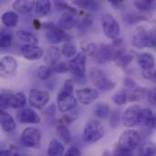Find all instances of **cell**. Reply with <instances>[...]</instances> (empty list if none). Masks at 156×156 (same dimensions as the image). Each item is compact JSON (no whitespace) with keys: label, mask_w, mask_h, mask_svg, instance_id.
<instances>
[{"label":"cell","mask_w":156,"mask_h":156,"mask_svg":"<svg viewBox=\"0 0 156 156\" xmlns=\"http://www.w3.org/2000/svg\"><path fill=\"white\" fill-rule=\"evenodd\" d=\"M27 103V99L24 93L22 92H7L2 91L0 96V107L2 111L6 110L7 108L13 109H23Z\"/></svg>","instance_id":"1"},{"label":"cell","mask_w":156,"mask_h":156,"mask_svg":"<svg viewBox=\"0 0 156 156\" xmlns=\"http://www.w3.org/2000/svg\"><path fill=\"white\" fill-rule=\"evenodd\" d=\"M104 135V128L97 120L88 122L83 130V139L88 144H95L99 142Z\"/></svg>","instance_id":"2"},{"label":"cell","mask_w":156,"mask_h":156,"mask_svg":"<svg viewBox=\"0 0 156 156\" xmlns=\"http://www.w3.org/2000/svg\"><path fill=\"white\" fill-rule=\"evenodd\" d=\"M142 142V136L138 131L133 129H128L122 132L119 137L118 145L123 149L133 152L137 147L140 146Z\"/></svg>","instance_id":"3"},{"label":"cell","mask_w":156,"mask_h":156,"mask_svg":"<svg viewBox=\"0 0 156 156\" xmlns=\"http://www.w3.org/2000/svg\"><path fill=\"white\" fill-rule=\"evenodd\" d=\"M89 79L92 82V84L99 90H101V91L111 90L116 86V83L111 80L110 79H108V77L102 70L96 69V68L90 69Z\"/></svg>","instance_id":"4"},{"label":"cell","mask_w":156,"mask_h":156,"mask_svg":"<svg viewBox=\"0 0 156 156\" xmlns=\"http://www.w3.org/2000/svg\"><path fill=\"white\" fill-rule=\"evenodd\" d=\"M101 26L104 35L111 38H118L121 34V27L119 22L111 14H104L101 16Z\"/></svg>","instance_id":"5"},{"label":"cell","mask_w":156,"mask_h":156,"mask_svg":"<svg viewBox=\"0 0 156 156\" xmlns=\"http://www.w3.org/2000/svg\"><path fill=\"white\" fill-rule=\"evenodd\" d=\"M41 132L35 127H27L24 129L21 134L23 144L31 149H38L41 144Z\"/></svg>","instance_id":"6"},{"label":"cell","mask_w":156,"mask_h":156,"mask_svg":"<svg viewBox=\"0 0 156 156\" xmlns=\"http://www.w3.org/2000/svg\"><path fill=\"white\" fill-rule=\"evenodd\" d=\"M43 27L46 29V37L51 44H58L60 42L69 40V35L58 26H56L51 22H48L45 23Z\"/></svg>","instance_id":"7"},{"label":"cell","mask_w":156,"mask_h":156,"mask_svg":"<svg viewBox=\"0 0 156 156\" xmlns=\"http://www.w3.org/2000/svg\"><path fill=\"white\" fill-rule=\"evenodd\" d=\"M78 100L73 94L66 92L64 90H60L57 96V104L58 109L62 113H68L70 111L74 110L77 106Z\"/></svg>","instance_id":"8"},{"label":"cell","mask_w":156,"mask_h":156,"mask_svg":"<svg viewBox=\"0 0 156 156\" xmlns=\"http://www.w3.org/2000/svg\"><path fill=\"white\" fill-rule=\"evenodd\" d=\"M142 110L143 109L138 104H133L128 107L122 115V122L124 126L127 128H133L139 125Z\"/></svg>","instance_id":"9"},{"label":"cell","mask_w":156,"mask_h":156,"mask_svg":"<svg viewBox=\"0 0 156 156\" xmlns=\"http://www.w3.org/2000/svg\"><path fill=\"white\" fill-rule=\"evenodd\" d=\"M86 61L87 56L82 52H79L69 62V71L73 74L74 77H85L86 74Z\"/></svg>","instance_id":"10"},{"label":"cell","mask_w":156,"mask_h":156,"mask_svg":"<svg viewBox=\"0 0 156 156\" xmlns=\"http://www.w3.org/2000/svg\"><path fill=\"white\" fill-rule=\"evenodd\" d=\"M28 101L30 105L35 109L44 108L49 101V93L46 90H40L37 89H32L29 91Z\"/></svg>","instance_id":"11"},{"label":"cell","mask_w":156,"mask_h":156,"mask_svg":"<svg viewBox=\"0 0 156 156\" xmlns=\"http://www.w3.org/2000/svg\"><path fill=\"white\" fill-rule=\"evenodd\" d=\"M132 42L136 48H147L149 43V31L144 26H138L133 31Z\"/></svg>","instance_id":"12"},{"label":"cell","mask_w":156,"mask_h":156,"mask_svg":"<svg viewBox=\"0 0 156 156\" xmlns=\"http://www.w3.org/2000/svg\"><path fill=\"white\" fill-rule=\"evenodd\" d=\"M77 100L83 105H89L94 102L100 96V92L96 89L84 88L76 90L75 92Z\"/></svg>","instance_id":"13"},{"label":"cell","mask_w":156,"mask_h":156,"mask_svg":"<svg viewBox=\"0 0 156 156\" xmlns=\"http://www.w3.org/2000/svg\"><path fill=\"white\" fill-rule=\"evenodd\" d=\"M118 48H115L112 45L103 44L98 47L96 55L94 56L98 63H105L110 60H113L116 51Z\"/></svg>","instance_id":"14"},{"label":"cell","mask_w":156,"mask_h":156,"mask_svg":"<svg viewBox=\"0 0 156 156\" xmlns=\"http://www.w3.org/2000/svg\"><path fill=\"white\" fill-rule=\"evenodd\" d=\"M16 119L21 123L37 124L40 122L39 115L35 111L28 108H23L18 111V112L16 113Z\"/></svg>","instance_id":"15"},{"label":"cell","mask_w":156,"mask_h":156,"mask_svg":"<svg viewBox=\"0 0 156 156\" xmlns=\"http://www.w3.org/2000/svg\"><path fill=\"white\" fill-rule=\"evenodd\" d=\"M17 69V61L12 56H4L0 60V73L3 76L15 74Z\"/></svg>","instance_id":"16"},{"label":"cell","mask_w":156,"mask_h":156,"mask_svg":"<svg viewBox=\"0 0 156 156\" xmlns=\"http://www.w3.org/2000/svg\"><path fill=\"white\" fill-rule=\"evenodd\" d=\"M21 54L28 60H37L44 56V50L37 45H24L21 48Z\"/></svg>","instance_id":"17"},{"label":"cell","mask_w":156,"mask_h":156,"mask_svg":"<svg viewBox=\"0 0 156 156\" xmlns=\"http://www.w3.org/2000/svg\"><path fill=\"white\" fill-rule=\"evenodd\" d=\"M80 19L73 12H64L58 19V26L63 30H69L78 26Z\"/></svg>","instance_id":"18"},{"label":"cell","mask_w":156,"mask_h":156,"mask_svg":"<svg viewBox=\"0 0 156 156\" xmlns=\"http://www.w3.org/2000/svg\"><path fill=\"white\" fill-rule=\"evenodd\" d=\"M137 63L142 69V71H151L154 70L155 67V58L153 54L149 52L141 53L136 58Z\"/></svg>","instance_id":"19"},{"label":"cell","mask_w":156,"mask_h":156,"mask_svg":"<svg viewBox=\"0 0 156 156\" xmlns=\"http://www.w3.org/2000/svg\"><path fill=\"white\" fill-rule=\"evenodd\" d=\"M60 53H61V51L59 50V48L58 47H56V46L49 47L44 55V61H45L46 65L49 66V67L55 66L60 58Z\"/></svg>","instance_id":"20"},{"label":"cell","mask_w":156,"mask_h":156,"mask_svg":"<svg viewBox=\"0 0 156 156\" xmlns=\"http://www.w3.org/2000/svg\"><path fill=\"white\" fill-rule=\"evenodd\" d=\"M0 124L2 130L5 133H12L16 128V124L14 118L5 111H2L0 113Z\"/></svg>","instance_id":"21"},{"label":"cell","mask_w":156,"mask_h":156,"mask_svg":"<svg viewBox=\"0 0 156 156\" xmlns=\"http://www.w3.org/2000/svg\"><path fill=\"white\" fill-rule=\"evenodd\" d=\"M36 2L33 0H16L12 4V7L18 13L27 14L35 9Z\"/></svg>","instance_id":"22"},{"label":"cell","mask_w":156,"mask_h":156,"mask_svg":"<svg viewBox=\"0 0 156 156\" xmlns=\"http://www.w3.org/2000/svg\"><path fill=\"white\" fill-rule=\"evenodd\" d=\"M133 59V56L129 53H125L123 48H118L113 61L120 68H126Z\"/></svg>","instance_id":"23"},{"label":"cell","mask_w":156,"mask_h":156,"mask_svg":"<svg viewBox=\"0 0 156 156\" xmlns=\"http://www.w3.org/2000/svg\"><path fill=\"white\" fill-rule=\"evenodd\" d=\"M154 121V114L152 112V110L148 108L143 109L141 112V116H140L139 125L144 126L145 128L152 129Z\"/></svg>","instance_id":"24"},{"label":"cell","mask_w":156,"mask_h":156,"mask_svg":"<svg viewBox=\"0 0 156 156\" xmlns=\"http://www.w3.org/2000/svg\"><path fill=\"white\" fill-rule=\"evenodd\" d=\"M64 154V145L59 141L53 139L49 142L48 147V156H63Z\"/></svg>","instance_id":"25"},{"label":"cell","mask_w":156,"mask_h":156,"mask_svg":"<svg viewBox=\"0 0 156 156\" xmlns=\"http://www.w3.org/2000/svg\"><path fill=\"white\" fill-rule=\"evenodd\" d=\"M51 12V3L48 0H39L36 2L35 13L38 16H47Z\"/></svg>","instance_id":"26"},{"label":"cell","mask_w":156,"mask_h":156,"mask_svg":"<svg viewBox=\"0 0 156 156\" xmlns=\"http://www.w3.org/2000/svg\"><path fill=\"white\" fill-rule=\"evenodd\" d=\"M17 38L26 43V45H37L38 44V39L37 37L31 32L27 31V30H18L16 33Z\"/></svg>","instance_id":"27"},{"label":"cell","mask_w":156,"mask_h":156,"mask_svg":"<svg viewBox=\"0 0 156 156\" xmlns=\"http://www.w3.org/2000/svg\"><path fill=\"white\" fill-rule=\"evenodd\" d=\"M56 131L58 135V137L60 138V140L62 142H64L67 144H69L72 141V136H71V133L68 127V125H66L63 122H60L57 125L56 127Z\"/></svg>","instance_id":"28"},{"label":"cell","mask_w":156,"mask_h":156,"mask_svg":"<svg viewBox=\"0 0 156 156\" xmlns=\"http://www.w3.org/2000/svg\"><path fill=\"white\" fill-rule=\"evenodd\" d=\"M18 15L14 11H6L2 15V23L6 27H16L18 23Z\"/></svg>","instance_id":"29"},{"label":"cell","mask_w":156,"mask_h":156,"mask_svg":"<svg viewBox=\"0 0 156 156\" xmlns=\"http://www.w3.org/2000/svg\"><path fill=\"white\" fill-rule=\"evenodd\" d=\"M94 113L97 118L106 119L111 115V108L105 102H99L95 107Z\"/></svg>","instance_id":"30"},{"label":"cell","mask_w":156,"mask_h":156,"mask_svg":"<svg viewBox=\"0 0 156 156\" xmlns=\"http://www.w3.org/2000/svg\"><path fill=\"white\" fill-rule=\"evenodd\" d=\"M140 155L156 156V144L154 142H145L140 145Z\"/></svg>","instance_id":"31"},{"label":"cell","mask_w":156,"mask_h":156,"mask_svg":"<svg viewBox=\"0 0 156 156\" xmlns=\"http://www.w3.org/2000/svg\"><path fill=\"white\" fill-rule=\"evenodd\" d=\"M13 41V35L12 33L6 29L2 28L1 29V38H0V47L2 48H7L11 46Z\"/></svg>","instance_id":"32"},{"label":"cell","mask_w":156,"mask_h":156,"mask_svg":"<svg viewBox=\"0 0 156 156\" xmlns=\"http://www.w3.org/2000/svg\"><path fill=\"white\" fill-rule=\"evenodd\" d=\"M81 51L89 57H94L97 53L98 47L93 42H88V41H82L80 43Z\"/></svg>","instance_id":"33"},{"label":"cell","mask_w":156,"mask_h":156,"mask_svg":"<svg viewBox=\"0 0 156 156\" xmlns=\"http://www.w3.org/2000/svg\"><path fill=\"white\" fill-rule=\"evenodd\" d=\"M73 5H77L80 8L88 9V10H95L100 6V3L98 1H88V0H76L73 1Z\"/></svg>","instance_id":"34"},{"label":"cell","mask_w":156,"mask_h":156,"mask_svg":"<svg viewBox=\"0 0 156 156\" xmlns=\"http://www.w3.org/2000/svg\"><path fill=\"white\" fill-rule=\"evenodd\" d=\"M134 6L142 11V12H146V11H150L154 8V1L153 0H136L133 3Z\"/></svg>","instance_id":"35"},{"label":"cell","mask_w":156,"mask_h":156,"mask_svg":"<svg viewBox=\"0 0 156 156\" xmlns=\"http://www.w3.org/2000/svg\"><path fill=\"white\" fill-rule=\"evenodd\" d=\"M54 74L52 68L47 65H43L40 66L37 69V77L42 80H48L50 77H52V75Z\"/></svg>","instance_id":"36"},{"label":"cell","mask_w":156,"mask_h":156,"mask_svg":"<svg viewBox=\"0 0 156 156\" xmlns=\"http://www.w3.org/2000/svg\"><path fill=\"white\" fill-rule=\"evenodd\" d=\"M128 98L129 96L127 95V92L125 90H119L113 94L112 101L115 104L122 106V105H124L128 101Z\"/></svg>","instance_id":"37"},{"label":"cell","mask_w":156,"mask_h":156,"mask_svg":"<svg viewBox=\"0 0 156 156\" xmlns=\"http://www.w3.org/2000/svg\"><path fill=\"white\" fill-rule=\"evenodd\" d=\"M61 53H62L66 58H74V57L78 54L75 46L72 45L71 43H69V42L65 43V44L62 46Z\"/></svg>","instance_id":"38"},{"label":"cell","mask_w":156,"mask_h":156,"mask_svg":"<svg viewBox=\"0 0 156 156\" xmlns=\"http://www.w3.org/2000/svg\"><path fill=\"white\" fill-rule=\"evenodd\" d=\"M123 20L129 25H133V24L139 23L141 21H145V20H147V18L145 16H139L137 14L129 13V14H126L123 16Z\"/></svg>","instance_id":"39"},{"label":"cell","mask_w":156,"mask_h":156,"mask_svg":"<svg viewBox=\"0 0 156 156\" xmlns=\"http://www.w3.org/2000/svg\"><path fill=\"white\" fill-rule=\"evenodd\" d=\"M121 122V112L120 110H114L110 115V125L112 128L116 129L119 127Z\"/></svg>","instance_id":"40"},{"label":"cell","mask_w":156,"mask_h":156,"mask_svg":"<svg viewBox=\"0 0 156 156\" xmlns=\"http://www.w3.org/2000/svg\"><path fill=\"white\" fill-rule=\"evenodd\" d=\"M79 116L78 112H68L65 113L62 117V122L65 123L66 125H70L72 122H74L77 118Z\"/></svg>","instance_id":"41"},{"label":"cell","mask_w":156,"mask_h":156,"mask_svg":"<svg viewBox=\"0 0 156 156\" xmlns=\"http://www.w3.org/2000/svg\"><path fill=\"white\" fill-rule=\"evenodd\" d=\"M54 73H65L69 70V65L66 62H60L51 67Z\"/></svg>","instance_id":"42"},{"label":"cell","mask_w":156,"mask_h":156,"mask_svg":"<svg viewBox=\"0 0 156 156\" xmlns=\"http://www.w3.org/2000/svg\"><path fill=\"white\" fill-rule=\"evenodd\" d=\"M54 4H55L56 7L58 9H59V10H65V12H73V13L76 12V9L73 8L72 6H70L66 2H63V1H55Z\"/></svg>","instance_id":"43"},{"label":"cell","mask_w":156,"mask_h":156,"mask_svg":"<svg viewBox=\"0 0 156 156\" xmlns=\"http://www.w3.org/2000/svg\"><path fill=\"white\" fill-rule=\"evenodd\" d=\"M144 92H145V90L143 88H136L134 90V91L133 92V94L131 96H129L128 101H137L142 99V96L144 94Z\"/></svg>","instance_id":"44"},{"label":"cell","mask_w":156,"mask_h":156,"mask_svg":"<svg viewBox=\"0 0 156 156\" xmlns=\"http://www.w3.org/2000/svg\"><path fill=\"white\" fill-rule=\"evenodd\" d=\"M112 156H133V154L132 151L123 149V148L120 147L119 145H117L113 150Z\"/></svg>","instance_id":"45"},{"label":"cell","mask_w":156,"mask_h":156,"mask_svg":"<svg viewBox=\"0 0 156 156\" xmlns=\"http://www.w3.org/2000/svg\"><path fill=\"white\" fill-rule=\"evenodd\" d=\"M93 22V19L92 17L90 16V15H86L81 20H80L79 24H78V27L81 29H85L87 27H89Z\"/></svg>","instance_id":"46"},{"label":"cell","mask_w":156,"mask_h":156,"mask_svg":"<svg viewBox=\"0 0 156 156\" xmlns=\"http://www.w3.org/2000/svg\"><path fill=\"white\" fill-rule=\"evenodd\" d=\"M148 48H152L156 49V28L149 31V43Z\"/></svg>","instance_id":"47"},{"label":"cell","mask_w":156,"mask_h":156,"mask_svg":"<svg viewBox=\"0 0 156 156\" xmlns=\"http://www.w3.org/2000/svg\"><path fill=\"white\" fill-rule=\"evenodd\" d=\"M63 156H81L80 150L76 146H70L64 154Z\"/></svg>","instance_id":"48"},{"label":"cell","mask_w":156,"mask_h":156,"mask_svg":"<svg viewBox=\"0 0 156 156\" xmlns=\"http://www.w3.org/2000/svg\"><path fill=\"white\" fill-rule=\"evenodd\" d=\"M0 156H20L18 151L16 148H9V149H5L0 152Z\"/></svg>","instance_id":"49"},{"label":"cell","mask_w":156,"mask_h":156,"mask_svg":"<svg viewBox=\"0 0 156 156\" xmlns=\"http://www.w3.org/2000/svg\"><path fill=\"white\" fill-rule=\"evenodd\" d=\"M123 85H124V87L125 88H127V89H131V90H133V89H136L137 88V84H136V82L134 81V80H133L132 78H130V77H126L124 80H123Z\"/></svg>","instance_id":"50"},{"label":"cell","mask_w":156,"mask_h":156,"mask_svg":"<svg viewBox=\"0 0 156 156\" xmlns=\"http://www.w3.org/2000/svg\"><path fill=\"white\" fill-rule=\"evenodd\" d=\"M147 100L149 103H151L154 106H156V88L150 90L147 92Z\"/></svg>","instance_id":"51"},{"label":"cell","mask_w":156,"mask_h":156,"mask_svg":"<svg viewBox=\"0 0 156 156\" xmlns=\"http://www.w3.org/2000/svg\"><path fill=\"white\" fill-rule=\"evenodd\" d=\"M122 45H123V40H122V38L118 37V38H115V39H113V41H112V46H113L114 48H121Z\"/></svg>","instance_id":"52"},{"label":"cell","mask_w":156,"mask_h":156,"mask_svg":"<svg viewBox=\"0 0 156 156\" xmlns=\"http://www.w3.org/2000/svg\"><path fill=\"white\" fill-rule=\"evenodd\" d=\"M73 81H74V83H78V84H85L86 77H74Z\"/></svg>","instance_id":"53"},{"label":"cell","mask_w":156,"mask_h":156,"mask_svg":"<svg viewBox=\"0 0 156 156\" xmlns=\"http://www.w3.org/2000/svg\"><path fill=\"white\" fill-rule=\"evenodd\" d=\"M110 4L112 5L113 6L115 7H119L120 5H122V1H116V0H112V1H110Z\"/></svg>","instance_id":"54"},{"label":"cell","mask_w":156,"mask_h":156,"mask_svg":"<svg viewBox=\"0 0 156 156\" xmlns=\"http://www.w3.org/2000/svg\"><path fill=\"white\" fill-rule=\"evenodd\" d=\"M152 82H154V83H155L156 84V69L155 70H154V72H153V74L151 75V77H150V79H149Z\"/></svg>","instance_id":"55"},{"label":"cell","mask_w":156,"mask_h":156,"mask_svg":"<svg viewBox=\"0 0 156 156\" xmlns=\"http://www.w3.org/2000/svg\"><path fill=\"white\" fill-rule=\"evenodd\" d=\"M34 25H35V28H37V29L40 28V26H41V24L39 23V21H38V20L35 19V20H34Z\"/></svg>","instance_id":"56"},{"label":"cell","mask_w":156,"mask_h":156,"mask_svg":"<svg viewBox=\"0 0 156 156\" xmlns=\"http://www.w3.org/2000/svg\"><path fill=\"white\" fill-rule=\"evenodd\" d=\"M112 154L109 151V150H105L104 152H103V154H102V156H112Z\"/></svg>","instance_id":"57"},{"label":"cell","mask_w":156,"mask_h":156,"mask_svg":"<svg viewBox=\"0 0 156 156\" xmlns=\"http://www.w3.org/2000/svg\"><path fill=\"white\" fill-rule=\"evenodd\" d=\"M138 156H142V155H140V154H139V155H138Z\"/></svg>","instance_id":"58"}]
</instances>
